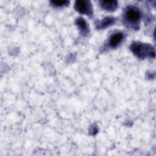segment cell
Wrapping results in <instances>:
<instances>
[{
  "label": "cell",
  "instance_id": "cell-8",
  "mask_svg": "<svg viewBox=\"0 0 156 156\" xmlns=\"http://www.w3.org/2000/svg\"><path fill=\"white\" fill-rule=\"evenodd\" d=\"M51 4L52 6L55 7H62L64 6H67L69 4V1H51Z\"/></svg>",
  "mask_w": 156,
  "mask_h": 156
},
{
  "label": "cell",
  "instance_id": "cell-7",
  "mask_svg": "<svg viewBox=\"0 0 156 156\" xmlns=\"http://www.w3.org/2000/svg\"><path fill=\"white\" fill-rule=\"evenodd\" d=\"M76 24L79 27L80 32L83 36H85L88 34L89 28L86 21L83 18L81 17L77 18L76 20Z\"/></svg>",
  "mask_w": 156,
  "mask_h": 156
},
{
  "label": "cell",
  "instance_id": "cell-6",
  "mask_svg": "<svg viewBox=\"0 0 156 156\" xmlns=\"http://www.w3.org/2000/svg\"><path fill=\"white\" fill-rule=\"evenodd\" d=\"M99 4L102 9L108 12H113L118 8V3L116 1H101Z\"/></svg>",
  "mask_w": 156,
  "mask_h": 156
},
{
  "label": "cell",
  "instance_id": "cell-5",
  "mask_svg": "<svg viewBox=\"0 0 156 156\" xmlns=\"http://www.w3.org/2000/svg\"><path fill=\"white\" fill-rule=\"evenodd\" d=\"M115 22V18L112 16H107L103 18L101 21H98L96 23V28L98 29H103L113 25Z\"/></svg>",
  "mask_w": 156,
  "mask_h": 156
},
{
  "label": "cell",
  "instance_id": "cell-3",
  "mask_svg": "<svg viewBox=\"0 0 156 156\" xmlns=\"http://www.w3.org/2000/svg\"><path fill=\"white\" fill-rule=\"evenodd\" d=\"M74 9L81 14H85L90 16L93 15V7L90 1L85 0H77L75 2Z\"/></svg>",
  "mask_w": 156,
  "mask_h": 156
},
{
  "label": "cell",
  "instance_id": "cell-1",
  "mask_svg": "<svg viewBox=\"0 0 156 156\" xmlns=\"http://www.w3.org/2000/svg\"><path fill=\"white\" fill-rule=\"evenodd\" d=\"M141 19L140 10L134 5L127 6L123 12L122 20L124 24L129 28L138 30Z\"/></svg>",
  "mask_w": 156,
  "mask_h": 156
},
{
  "label": "cell",
  "instance_id": "cell-4",
  "mask_svg": "<svg viewBox=\"0 0 156 156\" xmlns=\"http://www.w3.org/2000/svg\"><path fill=\"white\" fill-rule=\"evenodd\" d=\"M124 34L122 32H116L110 35L108 40V47L112 49L118 47L124 39Z\"/></svg>",
  "mask_w": 156,
  "mask_h": 156
},
{
  "label": "cell",
  "instance_id": "cell-2",
  "mask_svg": "<svg viewBox=\"0 0 156 156\" xmlns=\"http://www.w3.org/2000/svg\"><path fill=\"white\" fill-rule=\"evenodd\" d=\"M130 49L138 58H154L155 52L154 47L148 43L133 41L130 46Z\"/></svg>",
  "mask_w": 156,
  "mask_h": 156
}]
</instances>
